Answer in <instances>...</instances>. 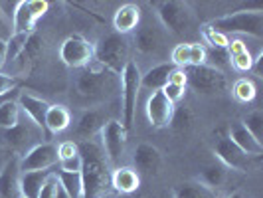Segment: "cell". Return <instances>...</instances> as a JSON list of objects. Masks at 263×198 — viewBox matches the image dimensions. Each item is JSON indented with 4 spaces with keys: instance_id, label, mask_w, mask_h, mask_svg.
<instances>
[{
    "instance_id": "1",
    "label": "cell",
    "mask_w": 263,
    "mask_h": 198,
    "mask_svg": "<svg viewBox=\"0 0 263 198\" xmlns=\"http://www.w3.org/2000/svg\"><path fill=\"white\" fill-rule=\"evenodd\" d=\"M81 155V185L83 198H101L109 194L111 188V165L99 143L95 141H79Z\"/></svg>"
},
{
    "instance_id": "2",
    "label": "cell",
    "mask_w": 263,
    "mask_h": 198,
    "mask_svg": "<svg viewBox=\"0 0 263 198\" xmlns=\"http://www.w3.org/2000/svg\"><path fill=\"white\" fill-rule=\"evenodd\" d=\"M73 87L83 99H105L121 89V76H115L113 71L101 67L93 60L89 66L78 74Z\"/></svg>"
},
{
    "instance_id": "3",
    "label": "cell",
    "mask_w": 263,
    "mask_h": 198,
    "mask_svg": "<svg viewBox=\"0 0 263 198\" xmlns=\"http://www.w3.org/2000/svg\"><path fill=\"white\" fill-rule=\"evenodd\" d=\"M206 26L224 34L228 38H230V34H248V36L259 40L263 38V12L261 8L239 10V12L214 18Z\"/></svg>"
},
{
    "instance_id": "4",
    "label": "cell",
    "mask_w": 263,
    "mask_h": 198,
    "mask_svg": "<svg viewBox=\"0 0 263 198\" xmlns=\"http://www.w3.org/2000/svg\"><path fill=\"white\" fill-rule=\"evenodd\" d=\"M93 60L101 67L113 71L115 76H121L129 60V42L125 36L119 34H107L93 46Z\"/></svg>"
},
{
    "instance_id": "5",
    "label": "cell",
    "mask_w": 263,
    "mask_h": 198,
    "mask_svg": "<svg viewBox=\"0 0 263 198\" xmlns=\"http://www.w3.org/2000/svg\"><path fill=\"white\" fill-rule=\"evenodd\" d=\"M139 92H141V69L135 62H129L123 74H121V95H123V127L127 133L131 131L133 123H135V111H137V101H139Z\"/></svg>"
},
{
    "instance_id": "6",
    "label": "cell",
    "mask_w": 263,
    "mask_h": 198,
    "mask_svg": "<svg viewBox=\"0 0 263 198\" xmlns=\"http://www.w3.org/2000/svg\"><path fill=\"white\" fill-rule=\"evenodd\" d=\"M157 16L160 24L166 28L168 32L176 34V36H184L186 32L192 26L194 14L190 10L188 2H178V0H164V2H157Z\"/></svg>"
},
{
    "instance_id": "7",
    "label": "cell",
    "mask_w": 263,
    "mask_h": 198,
    "mask_svg": "<svg viewBox=\"0 0 263 198\" xmlns=\"http://www.w3.org/2000/svg\"><path fill=\"white\" fill-rule=\"evenodd\" d=\"M44 139H46V135L40 131L26 115H24V119L18 121V125L14 129L2 131V141L16 153V157H22L32 147L44 143Z\"/></svg>"
},
{
    "instance_id": "8",
    "label": "cell",
    "mask_w": 263,
    "mask_h": 198,
    "mask_svg": "<svg viewBox=\"0 0 263 198\" xmlns=\"http://www.w3.org/2000/svg\"><path fill=\"white\" fill-rule=\"evenodd\" d=\"M186 85L196 93L204 95H214V93L226 92V76L224 71L216 69L212 66H198V67H186Z\"/></svg>"
},
{
    "instance_id": "9",
    "label": "cell",
    "mask_w": 263,
    "mask_h": 198,
    "mask_svg": "<svg viewBox=\"0 0 263 198\" xmlns=\"http://www.w3.org/2000/svg\"><path fill=\"white\" fill-rule=\"evenodd\" d=\"M214 155L220 160V165H224L226 169H232V171H237V172L253 171L257 167V163H259V158L250 157L241 149H237L228 139V135H222V137L216 139V143H214Z\"/></svg>"
},
{
    "instance_id": "10",
    "label": "cell",
    "mask_w": 263,
    "mask_h": 198,
    "mask_svg": "<svg viewBox=\"0 0 263 198\" xmlns=\"http://www.w3.org/2000/svg\"><path fill=\"white\" fill-rule=\"evenodd\" d=\"M127 129L123 127V123L117 119H109L103 129L99 131V139H101V149L105 153L107 160L111 167L119 165V160L125 153V147H127Z\"/></svg>"
},
{
    "instance_id": "11",
    "label": "cell",
    "mask_w": 263,
    "mask_h": 198,
    "mask_svg": "<svg viewBox=\"0 0 263 198\" xmlns=\"http://www.w3.org/2000/svg\"><path fill=\"white\" fill-rule=\"evenodd\" d=\"M60 60L67 67L83 69L93 62V44L79 34L67 36L60 46Z\"/></svg>"
},
{
    "instance_id": "12",
    "label": "cell",
    "mask_w": 263,
    "mask_h": 198,
    "mask_svg": "<svg viewBox=\"0 0 263 198\" xmlns=\"http://www.w3.org/2000/svg\"><path fill=\"white\" fill-rule=\"evenodd\" d=\"M46 0H18L12 18V34H34V26L48 12Z\"/></svg>"
},
{
    "instance_id": "13",
    "label": "cell",
    "mask_w": 263,
    "mask_h": 198,
    "mask_svg": "<svg viewBox=\"0 0 263 198\" xmlns=\"http://www.w3.org/2000/svg\"><path fill=\"white\" fill-rule=\"evenodd\" d=\"M58 165V147L44 141L20 157V171H52Z\"/></svg>"
},
{
    "instance_id": "14",
    "label": "cell",
    "mask_w": 263,
    "mask_h": 198,
    "mask_svg": "<svg viewBox=\"0 0 263 198\" xmlns=\"http://www.w3.org/2000/svg\"><path fill=\"white\" fill-rule=\"evenodd\" d=\"M146 117L155 129H164L171 127V119L174 113V103L168 101V97L160 92H153L148 101H146Z\"/></svg>"
},
{
    "instance_id": "15",
    "label": "cell",
    "mask_w": 263,
    "mask_h": 198,
    "mask_svg": "<svg viewBox=\"0 0 263 198\" xmlns=\"http://www.w3.org/2000/svg\"><path fill=\"white\" fill-rule=\"evenodd\" d=\"M18 105H20V111L26 115L36 127H38L40 131L46 135V139H50V133L46 129V113H48V109H50V103L48 101H44L42 97H36V95H32V93H18Z\"/></svg>"
},
{
    "instance_id": "16",
    "label": "cell",
    "mask_w": 263,
    "mask_h": 198,
    "mask_svg": "<svg viewBox=\"0 0 263 198\" xmlns=\"http://www.w3.org/2000/svg\"><path fill=\"white\" fill-rule=\"evenodd\" d=\"M20 174V157L14 155L0 167V198H22Z\"/></svg>"
},
{
    "instance_id": "17",
    "label": "cell",
    "mask_w": 263,
    "mask_h": 198,
    "mask_svg": "<svg viewBox=\"0 0 263 198\" xmlns=\"http://www.w3.org/2000/svg\"><path fill=\"white\" fill-rule=\"evenodd\" d=\"M133 169L139 174H157L162 167V153L157 147L148 145V143H141L137 145L135 153H133Z\"/></svg>"
},
{
    "instance_id": "18",
    "label": "cell",
    "mask_w": 263,
    "mask_h": 198,
    "mask_svg": "<svg viewBox=\"0 0 263 198\" xmlns=\"http://www.w3.org/2000/svg\"><path fill=\"white\" fill-rule=\"evenodd\" d=\"M107 121L105 109H85L78 119V127H76V135L81 141H93L95 135L103 129Z\"/></svg>"
},
{
    "instance_id": "19",
    "label": "cell",
    "mask_w": 263,
    "mask_h": 198,
    "mask_svg": "<svg viewBox=\"0 0 263 198\" xmlns=\"http://www.w3.org/2000/svg\"><path fill=\"white\" fill-rule=\"evenodd\" d=\"M139 24H141V6L133 4V2L119 6L113 16V28H115V34L119 36H127V34L135 32Z\"/></svg>"
},
{
    "instance_id": "20",
    "label": "cell",
    "mask_w": 263,
    "mask_h": 198,
    "mask_svg": "<svg viewBox=\"0 0 263 198\" xmlns=\"http://www.w3.org/2000/svg\"><path fill=\"white\" fill-rule=\"evenodd\" d=\"M111 188L117 194H133L141 188V174L133 167H115L111 171Z\"/></svg>"
},
{
    "instance_id": "21",
    "label": "cell",
    "mask_w": 263,
    "mask_h": 198,
    "mask_svg": "<svg viewBox=\"0 0 263 198\" xmlns=\"http://www.w3.org/2000/svg\"><path fill=\"white\" fill-rule=\"evenodd\" d=\"M228 139H230L237 149H241L246 155L255 157V158H261L263 145L259 143V141H255V139H253V135L243 127V123H234V125L230 127Z\"/></svg>"
},
{
    "instance_id": "22",
    "label": "cell",
    "mask_w": 263,
    "mask_h": 198,
    "mask_svg": "<svg viewBox=\"0 0 263 198\" xmlns=\"http://www.w3.org/2000/svg\"><path fill=\"white\" fill-rule=\"evenodd\" d=\"M174 69H176V67L172 66L171 62L151 67L146 74H141V89H146V92H160V89L168 83V78H171V74Z\"/></svg>"
},
{
    "instance_id": "23",
    "label": "cell",
    "mask_w": 263,
    "mask_h": 198,
    "mask_svg": "<svg viewBox=\"0 0 263 198\" xmlns=\"http://www.w3.org/2000/svg\"><path fill=\"white\" fill-rule=\"evenodd\" d=\"M162 48V36L157 28L153 26H143L137 30L135 34V50L143 56H151L157 53Z\"/></svg>"
},
{
    "instance_id": "24",
    "label": "cell",
    "mask_w": 263,
    "mask_h": 198,
    "mask_svg": "<svg viewBox=\"0 0 263 198\" xmlns=\"http://www.w3.org/2000/svg\"><path fill=\"white\" fill-rule=\"evenodd\" d=\"M53 171H26L20 174V192L24 198H38L46 178Z\"/></svg>"
},
{
    "instance_id": "25",
    "label": "cell",
    "mask_w": 263,
    "mask_h": 198,
    "mask_svg": "<svg viewBox=\"0 0 263 198\" xmlns=\"http://www.w3.org/2000/svg\"><path fill=\"white\" fill-rule=\"evenodd\" d=\"M172 198H218V194H216V190H212L202 185L200 181L192 178V181H184V183L174 186Z\"/></svg>"
},
{
    "instance_id": "26",
    "label": "cell",
    "mask_w": 263,
    "mask_h": 198,
    "mask_svg": "<svg viewBox=\"0 0 263 198\" xmlns=\"http://www.w3.org/2000/svg\"><path fill=\"white\" fill-rule=\"evenodd\" d=\"M71 123V115L64 105H50L48 113H46V129L52 135L66 131Z\"/></svg>"
},
{
    "instance_id": "27",
    "label": "cell",
    "mask_w": 263,
    "mask_h": 198,
    "mask_svg": "<svg viewBox=\"0 0 263 198\" xmlns=\"http://www.w3.org/2000/svg\"><path fill=\"white\" fill-rule=\"evenodd\" d=\"M196 181H200L202 185L212 188V190H218L228 181V169H226L224 165H220V163L208 165L206 169H202V172L196 176Z\"/></svg>"
},
{
    "instance_id": "28",
    "label": "cell",
    "mask_w": 263,
    "mask_h": 198,
    "mask_svg": "<svg viewBox=\"0 0 263 198\" xmlns=\"http://www.w3.org/2000/svg\"><path fill=\"white\" fill-rule=\"evenodd\" d=\"M42 53H44V40H42V36L30 34L26 48H24V52L20 53L22 69H30L38 60H42Z\"/></svg>"
},
{
    "instance_id": "29",
    "label": "cell",
    "mask_w": 263,
    "mask_h": 198,
    "mask_svg": "<svg viewBox=\"0 0 263 198\" xmlns=\"http://www.w3.org/2000/svg\"><path fill=\"white\" fill-rule=\"evenodd\" d=\"M58 181L62 190L69 198H83V185H81V174L79 172H64L58 171Z\"/></svg>"
},
{
    "instance_id": "30",
    "label": "cell",
    "mask_w": 263,
    "mask_h": 198,
    "mask_svg": "<svg viewBox=\"0 0 263 198\" xmlns=\"http://www.w3.org/2000/svg\"><path fill=\"white\" fill-rule=\"evenodd\" d=\"M16 99H10L0 107V131H8V129H14L18 125L22 111H20V105Z\"/></svg>"
},
{
    "instance_id": "31",
    "label": "cell",
    "mask_w": 263,
    "mask_h": 198,
    "mask_svg": "<svg viewBox=\"0 0 263 198\" xmlns=\"http://www.w3.org/2000/svg\"><path fill=\"white\" fill-rule=\"evenodd\" d=\"M192 125H194V113H192V109L186 105H174V113H172V119H171V127L174 131L178 133H186L192 129Z\"/></svg>"
},
{
    "instance_id": "32",
    "label": "cell",
    "mask_w": 263,
    "mask_h": 198,
    "mask_svg": "<svg viewBox=\"0 0 263 198\" xmlns=\"http://www.w3.org/2000/svg\"><path fill=\"white\" fill-rule=\"evenodd\" d=\"M28 38H30V34H12L6 40V62H14L20 58V53L26 48Z\"/></svg>"
},
{
    "instance_id": "33",
    "label": "cell",
    "mask_w": 263,
    "mask_h": 198,
    "mask_svg": "<svg viewBox=\"0 0 263 198\" xmlns=\"http://www.w3.org/2000/svg\"><path fill=\"white\" fill-rule=\"evenodd\" d=\"M255 85L251 79H237L234 83V97H236L239 103H250L255 99Z\"/></svg>"
},
{
    "instance_id": "34",
    "label": "cell",
    "mask_w": 263,
    "mask_h": 198,
    "mask_svg": "<svg viewBox=\"0 0 263 198\" xmlns=\"http://www.w3.org/2000/svg\"><path fill=\"white\" fill-rule=\"evenodd\" d=\"M241 123H243V127L253 135V139L259 141L263 145V113L261 111H259V109L251 111L250 115L243 119Z\"/></svg>"
},
{
    "instance_id": "35",
    "label": "cell",
    "mask_w": 263,
    "mask_h": 198,
    "mask_svg": "<svg viewBox=\"0 0 263 198\" xmlns=\"http://www.w3.org/2000/svg\"><path fill=\"white\" fill-rule=\"evenodd\" d=\"M202 36L210 44V48L226 50L228 44H230V38H228V36H224V34H220V32H216V30H212V28H208V26L202 28Z\"/></svg>"
},
{
    "instance_id": "36",
    "label": "cell",
    "mask_w": 263,
    "mask_h": 198,
    "mask_svg": "<svg viewBox=\"0 0 263 198\" xmlns=\"http://www.w3.org/2000/svg\"><path fill=\"white\" fill-rule=\"evenodd\" d=\"M188 56H190V66L188 67H198V66H206V46L194 42V44H188Z\"/></svg>"
},
{
    "instance_id": "37",
    "label": "cell",
    "mask_w": 263,
    "mask_h": 198,
    "mask_svg": "<svg viewBox=\"0 0 263 198\" xmlns=\"http://www.w3.org/2000/svg\"><path fill=\"white\" fill-rule=\"evenodd\" d=\"M171 64L174 67H180V69H186L190 66V56H188V44H178L171 53Z\"/></svg>"
},
{
    "instance_id": "38",
    "label": "cell",
    "mask_w": 263,
    "mask_h": 198,
    "mask_svg": "<svg viewBox=\"0 0 263 198\" xmlns=\"http://www.w3.org/2000/svg\"><path fill=\"white\" fill-rule=\"evenodd\" d=\"M58 192H60V181H58V174L52 172V174L46 178V183L42 186L38 198H58Z\"/></svg>"
},
{
    "instance_id": "39",
    "label": "cell",
    "mask_w": 263,
    "mask_h": 198,
    "mask_svg": "<svg viewBox=\"0 0 263 198\" xmlns=\"http://www.w3.org/2000/svg\"><path fill=\"white\" fill-rule=\"evenodd\" d=\"M232 66L236 67L237 71H251V64H253V56L250 53V50L243 53H237L234 58H230Z\"/></svg>"
},
{
    "instance_id": "40",
    "label": "cell",
    "mask_w": 263,
    "mask_h": 198,
    "mask_svg": "<svg viewBox=\"0 0 263 198\" xmlns=\"http://www.w3.org/2000/svg\"><path fill=\"white\" fill-rule=\"evenodd\" d=\"M208 60H214V62H216V66H214V67L222 71V67L228 64L230 56H228V52H226V50H218V48H212V50H208V48H206V64H208Z\"/></svg>"
},
{
    "instance_id": "41",
    "label": "cell",
    "mask_w": 263,
    "mask_h": 198,
    "mask_svg": "<svg viewBox=\"0 0 263 198\" xmlns=\"http://www.w3.org/2000/svg\"><path fill=\"white\" fill-rule=\"evenodd\" d=\"M76 155H79V147L76 141H64L62 145H58V160L76 157Z\"/></svg>"
},
{
    "instance_id": "42",
    "label": "cell",
    "mask_w": 263,
    "mask_h": 198,
    "mask_svg": "<svg viewBox=\"0 0 263 198\" xmlns=\"http://www.w3.org/2000/svg\"><path fill=\"white\" fill-rule=\"evenodd\" d=\"M18 87V79L14 76H8V74H2L0 71V95H8V93H14Z\"/></svg>"
},
{
    "instance_id": "43",
    "label": "cell",
    "mask_w": 263,
    "mask_h": 198,
    "mask_svg": "<svg viewBox=\"0 0 263 198\" xmlns=\"http://www.w3.org/2000/svg\"><path fill=\"white\" fill-rule=\"evenodd\" d=\"M58 163H60V171L81 172V155H76V157H69V158H62V160H58Z\"/></svg>"
},
{
    "instance_id": "44",
    "label": "cell",
    "mask_w": 263,
    "mask_h": 198,
    "mask_svg": "<svg viewBox=\"0 0 263 198\" xmlns=\"http://www.w3.org/2000/svg\"><path fill=\"white\" fill-rule=\"evenodd\" d=\"M184 92H186V87H178V85H172V83H166V85L162 87V93L168 97V101L174 103V105L184 97Z\"/></svg>"
},
{
    "instance_id": "45",
    "label": "cell",
    "mask_w": 263,
    "mask_h": 198,
    "mask_svg": "<svg viewBox=\"0 0 263 198\" xmlns=\"http://www.w3.org/2000/svg\"><path fill=\"white\" fill-rule=\"evenodd\" d=\"M226 52H228L230 58H234V56H237V53L248 52V46H246V42H241V40H230Z\"/></svg>"
},
{
    "instance_id": "46",
    "label": "cell",
    "mask_w": 263,
    "mask_h": 198,
    "mask_svg": "<svg viewBox=\"0 0 263 198\" xmlns=\"http://www.w3.org/2000/svg\"><path fill=\"white\" fill-rule=\"evenodd\" d=\"M168 83H172V85H178V87H186V71H184V69L176 67V69L171 74V78H168Z\"/></svg>"
},
{
    "instance_id": "47",
    "label": "cell",
    "mask_w": 263,
    "mask_h": 198,
    "mask_svg": "<svg viewBox=\"0 0 263 198\" xmlns=\"http://www.w3.org/2000/svg\"><path fill=\"white\" fill-rule=\"evenodd\" d=\"M261 62H263V53L259 52L255 58H253V64H251V71H253V76H255V78H263Z\"/></svg>"
},
{
    "instance_id": "48",
    "label": "cell",
    "mask_w": 263,
    "mask_h": 198,
    "mask_svg": "<svg viewBox=\"0 0 263 198\" xmlns=\"http://www.w3.org/2000/svg\"><path fill=\"white\" fill-rule=\"evenodd\" d=\"M6 64V40H0V69Z\"/></svg>"
},
{
    "instance_id": "49",
    "label": "cell",
    "mask_w": 263,
    "mask_h": 198,
    "mask_svg": "<svg viewBox=\"0 0 263 198\" xmlns=\"http://www.w3.org/2000/svg\"><path fill=\"white\" fill-rule=\"evenodd\" d=\"M18 97V92H14V93H8V95H0V107L4 105L6 101H10V99H16Z\"/></svg>"
},
{
    "instance_id": "50",
    "label": "cell",
    "mask_w": 263,
    "mask_h": 198,
    "mask_svg": "<svg viewBox=\"0 0 263 198\" xmlns=\"http://www.w3.org/2000/svg\"><path fill=\"white\" fill-rule=\"evenodd\" d=\"M58 198H69V196L66 194V192L62 190V186H60V192H58Z\"/></svg>"
},
{
    "instance_id": "51",
    "label": "cell",
    "mask_w": 263,
    "mask_h": 198,
    "mask_svg": "<svg viewBox=\"0 0 263 198\" xmlns=\"http://www.w3.org/2000/svg\"><path fill=\"white\" fill-rule=\"evenodd\" d=\"M101 198H115V194H111V192H109V194H105V196H101Z\"/></svg>"
},
{
    "instance_id": "52",
    "label": "cell",
    "mask_w": 263,
    "mask_h": 198,
    "mask_svg": "<svg viewBox=\"0 0 263 198\" xmlns=\"http://www.w3.org/2000/svg\"><path fill=\"white\" fill-rule=\"evenodd\" d=\"M22 198H24V196H22Z\"/></svg>"
}]
</instances>
